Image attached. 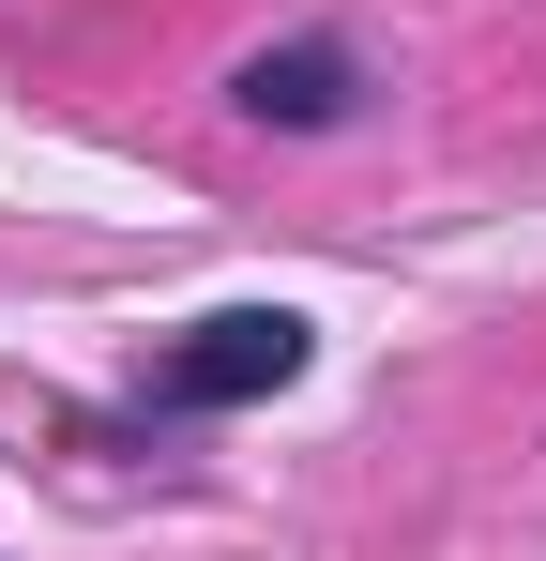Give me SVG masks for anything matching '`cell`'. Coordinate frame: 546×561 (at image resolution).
<instances>
[{
  "instance_id": "obj_1",
  "label": "cell",
  "mask_w": 546,
  "mask_h": 561,
  "mask_svg": "<svg viewBox=\"0 0 546 561\" xmlns=\"http://www.w3.org/2000/svg\"><path fill=\"white\" fill-rule=\"evenodd\" d=\"M288 379H304V319L288 304H228V319H197L152 365V394L168 410H243V394H288Z\"/></svg>"
},
{
  "instance_id": "obj_2",
  "label": "cell",
  "mask_w": 546,
  "mask_h": 561,
  "mask_svg": "<svg viewBox=\"0 0 546 561\" xmlns=\"http://www.w3.org/2000/svg\"><path fill=\"white\" fill-rule=\"evenodd\" d=\"M243 106H259V122H334V106H350V61H334V46H288V61H243Z\"/></svg>"
}]
</instances>
